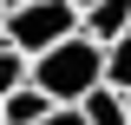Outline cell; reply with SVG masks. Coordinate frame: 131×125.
<instances>
[{
    "mask_svg": "<svg viewBox=\"0 0 131 125\" xmlns=\"http://www.w3.org/2000/svg\"><path fill=\"white\" fill-rule=\"evenodd\" d=\"M79 112H85V119H92V125H131V99L118 92V86H92Z\"/></svg>",
    "mask_w": 131,
    "mask_h": 125,
    "instance_id": "4",
    "label": "cell"
},
{
    "mask_svg": "<svg viewBox=\"0 0 131 125\" xmlns=\"http://www.w3.org/2000/svg\"><path fill=\"white\" fill-rule=\"evenodd\" d=\"M52 112V99L39 92V86H20L13 99H0V125H39Z\"/></svg>",
    "mask_w": 131,
    "mask_h": 125,
    "instance_id": "5",
    "label": "cell"
},
{
    "mask_svg": "<svg viewBox=\"0 0 131 125\" xmlns=\"http://www.w3.org/2000/svg\"><path fill=\"white\" fill-rule=\"evenodd\" d=\"M105 86H118V92H131V33L118 40V46H105Z\"/></svg>",
    "mask_w": 131,
    "mask_h": 125,
    "instance_id": "7",
    "label": "cell"
},
{
    "mask_svg": "<svg viewBox=\"0 0 131 125\" xmlns=\"http://www.w3.org/2000/svg\"><path fill=\"white\" fill-rule=\"evenodd\" d=\"M72 33H85V13L72 7V0H26L20 13H7V40H13L20 53H52V46H66Z\"/></svg>",
    "mask_w": 131,
    "mask_h": 125,
    "instance_id": "2",
    "label": "cell"
},
{
    "mask_svg": "<svg viewBox=\"0 0 131 125\" xmlns=\"http://www.w3.org/2000/svg\"><path fill=\"white\" fill-rule=\"evenodd\" d=\"M125 99H131V92H125Z\"/></svg>",
    "mask_w": 131,
    "mask_h": 125,
    "instance_id": "12",
    "label": "cell"
},
{
    "mask_svg": "<svg viewBox=\"0 0 131 125\" xmlns=\"http://www.w3.org/2000/svg\"><path fill=\"white\" fill-rule=\"evenodd\" d=\"M72 7H79V13H85V7H98V0H72Z\"/></svg>",
    "mask_w": 131,
    "mask_h": 125,
    "instance_id": "11",
    "label": "cell"
},
{
    "mask_svg": "<svg viewBox=\"0 0 131 125\" xmlns=\"http://www.w3.org/2000/svg\"><path fill=\"white\" fill-rule=\"evenodd\" d=\"M20 86H33V53H20L13 40L0 46V99H13Z\"/></svg>",
    "mask_w": 131,
    "mask_h": 125,
    "instance_id": "6",
    "label": "cell"
},
{
    "mask_svg": "<svg viewBox=\"0 0 131 125\" xmlns=\"http://www.w3.org/2000/svg\"><path fill=\"white\" fill-rule=\"evenodd\" d=\"M0 46H7V7H0Z\"/></svg>",
    "mask_w": 131,
    "mask_h": 125,
    "instance_id": "10",
    "label": "cell"
},
{
    "mask_svg": "<svg viewBox=\"0 0 131 125\" xmlns=\"http://www.w3.org/2000/svg\"><path fill=\"white\" fill-rule=\"evenodd\" d=\"M0 7H7V13H20V7H26V0H0Z\"/></svg>",
    "mask_w": 131,
    "mask_h": 125,
    "instance_id": "9",
    "label": "cell"
},
{
    "mask_svg": "<svg viewBox=\"0 0 131 125\" xmlns=\"http://www.w3.org/2000/svg\"><path fill=\"white\" fill-rule=\"evenodd\" d=\"M33 86H39L52 105H85V92L105 86V46L85 40V33H72L66 46H52V53L33 59Z\"/></svg>",
    "mask_w": 131,
    "mask_h": 125,
    "instance_id": "1",
    "label": "cell"
},
{
    "mask_svg": "<svg viewBox=\"0 0 131 125\" xmlns=\"http://www.w3.org/2000/svg\"><path fill=\"white\" fill-rule=\"evenodd\" d=\"M39 125H92V119H85L79 105H52V112H46V119H39Z\"/></svg>",
    "mask_w": 131,
    "mask_h": 125,
    "instance_id": "8",
    "label": "cell"
},
{
    "mask_svg": "<svg viewBox=\"0 0 131 125\" xmlns=\"http://www.w3.org/2000/svg\"><path fill=\"white\" fill-rule=\"evenodd\" d=\"M125 33H131V0H98V7H85V40L118 46Z\"/></svg>",
    "mask_w": 131,
    "mask_h": 125,
    "instance_id": "3",
    "label": "cell"
}]
</instances>
